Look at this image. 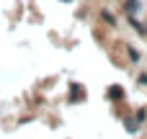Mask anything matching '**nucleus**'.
Instances as JSON below:
<instances>
[{
    "label": "nucleus",
    "instance_id": "obj_1",
    "mask_svg": "<svg viewBox=\"0 0 147 139\" xmlns=\"http://www.w3.org/2000/svg\"><path fill=\"white\" fill-rule=\"evenodd\" d=\"M127 10H129V13H137V10H140L137 0H129V3H127Z\"/></svg>",
    "mask_w": 147,
    "mask_h": 139
},
{
    "label": "nucleus",
    "instance_id": "obj_2",
    "mask_svg": "<svg viewBox=\"0 0 147 139\" xmlns=\"http://www.w3.org/2000/svg\"><path fill=\"white\" fill-rule=\"evenodd\" d=\"M109 95H111V98H121V88H119V85H114V88H111V93H109Z\"/></svg>",
    "mask_w": 147,
    "mask_h": 139
}]
</instances>
